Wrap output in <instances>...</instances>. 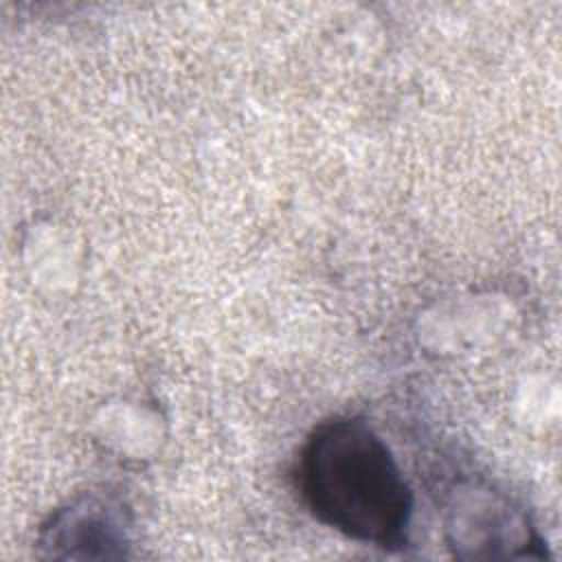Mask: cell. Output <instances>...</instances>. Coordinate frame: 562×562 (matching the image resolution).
Instances as JSON below:
<instances>
[{"mask_svg":"<svg viewBox=\"0 0 562 562\" xmlns=\"http://www.w3.org/2000/svg\"><path fill=\"white\" fill-rule=\"evenodd\" d=\"M299 490L310 512L351 540L400 549L413 492L384 439L360 419L321 424L299 459Z\"/></svg>","mask_w":562,"mask_h":562,"instance_id":"1","label":"cell"},{"mask_svg":"<svg viewBox=\"0 0 562 562\" xmlns=\"http://www.w3.org/2000/svg\"><path fill=\"white\" fill-rule=\"evenodd\" d=\"M44 544L53 555L66 549L72 558H110L119 555L114 547L125 544V529L119 507H110L99 498H86L61 509L44 529Z\"/></svg>","mask_w":562,"mask_h":562,"instance_id":"2","label":"cell"}]
</instances>
